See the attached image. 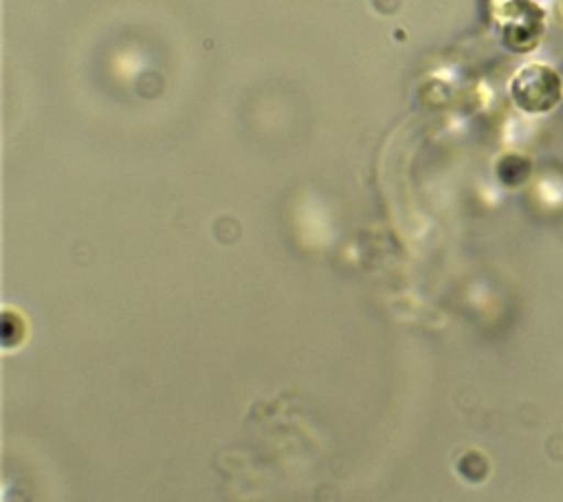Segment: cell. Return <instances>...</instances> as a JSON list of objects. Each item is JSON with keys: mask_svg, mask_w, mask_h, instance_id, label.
I'll use <instances>...</instances> for the list:
<instances>
[{"mask_svg": "<svg viewBox=\"0 0 563 502\" xmlns=\"http://www.w3.org/2000/svg\"><path fill=\"white\" fill-rule=\"evenodd\" d=\"M510 97L523 112L545 114L554 110L563 97L561 75L548 64H526L510 81Z\"/></svg>", "mask_w": 563, "mask_h": 502, "instance_id": "cell-1", "label": "cell"}, {"mask_svg": "<svg viewBox=\"0 0 563 502\" xmlns=\"http://www.w3.org/2000/svg\"><path fill=\"white\" fill-rule=\"evenodd\" d=\"M499 24L504 44L515 53H528L543 37L545 13L534 0H504Z\"/></svg>", "mask_w": 563, "mask_h": 502, "instance_id": "cell-2", "label": "cell"}, {"mask_svg": "<svg viewBox=\"0 0 563 502\" xmlns=\"http://www.w3.org/2000/svg\"><path fill=\"white\" fill-rule=\"evenodd\" d=\"M554 9H556V15H559V20L563 22V0H554Z\"/></svg>", "mask_w": 563, "mask_h": 502, "instance_id": "cell-3", "label": "cell"}]
</instances>
